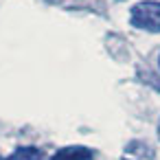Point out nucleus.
<instances>
[{
	"label": "nucleus",
	"instance_id": "nucleus-1",
	"mask_svg": "<svg viewBox=\"0 0 160 160\" xmlns=\"http://www.w3.org/2000/svg\"><path fill=\"white\" fill-rule=\"evenodd\" d=\"M132 27L149 33H160V2L158 0H142L136 2L129 11Z\"/></svg>",
	"mask_w": 160,
	"mask_h": 160
},
{
	"label": "nucleus",
	"instance_id": "nucleus-2",
	"mask_svg": "<svg viewBox=\"0 0 160 160\" xmlns=\"http://www.w3.org/2000/svg\"><path fill=\"white\" fill-rule=\"evenodd\" d=\"M94 153L88 147L81 145H70V147H62L59 151H55L51 156V160H92Z\"/></svg>",
	"mask_w": 160,
	"mask_h": 160
},
{
	"label": "nucleus",
	"instance_id": "nucleus-3",
	"mask_svg": "<svg viewBox=\"0 0 160 160\" xmlns=\"http://www.w3.org/2000/svg\"><path fill=\"white\" fill-rule=\"evenodd\" d=\"M9 160H44V153L38 147H18Z\"/></svg>",
	"mask_w": 160,
	"mask_h": 160
},
{
	"label": "nucleus",
	"instance_id": "nucleus-4",
	"mask_svg": "<svg viewBox=\"0 0 160 160\" xmlns=\"http://www.w3.org/2000/svg\"><path fill=\"white\" fill-rule=\"evenodd\" d=\"M158 136H160V121H158Z\"/></svg>",
	"mask_w": 160,
	"mask_h": 160
},
{
	"label": "nucleus",
	"instance_id": "nucleus-5",
	"mask_svg": "<svg viewBox=\"0 0 160 160\" xmlns=\"http://www.w3.org/2000/svg\"><path fill=\"white\" fill-rule=\"evenodd\" d=\"M158 66H160V57H158Z\"/></svg>",
	"mask_w": 160,
	"mask_h": 160
},
{
	"label": "nucleus",
	"instance_id": "nucleus-6",
	"mask_svg": "<svg viewBox=\"0 0 160 160\" xmlns=\"http://www.w3.org/2000/svg\"><path fill=\"white\" fill-rule=\"evenodd\" d=\"M0 160H2V158H0Z\"/></svg>",
	"mask_w": 160,
	"mask_h": 160
}]
</instances>
